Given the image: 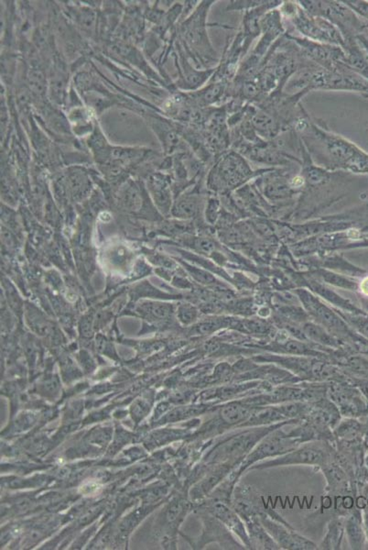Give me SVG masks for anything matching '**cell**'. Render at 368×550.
Returning a JSON list of instances; mask_svg holds the SVG:
<instances>
[{"label": "cell", "mask_w": 368, "mask_h": 550, "mask_svg": "<svg viewBox=\"0 0 368 550\" xmlns=\"http://www.w3.org/2000/svg\"><path fill=\"white\" fill-rule=\"evenodd\" d=\"M293 130L300 135L313 162L325 169L368 173V154L343 137L334 135L308 114Z\"/></svg>", "instance_id": "6da1fadb"}, {"label": "cell", "mask_w": 368, "mask_h": 550, "mask_svg": "<svg viewBox=\"0 0 368 550\" xmlns=\"http://www.w3.org/2000/svg\"><path fill=\"white\" fill-rule=\"evenodd\" d=\"M300 420H288L265 427L237 428L220 437L209 440L203 463L218 464L227 461H236L242 463L252 449L258 444L267 435L286 425L297 424Z\"/></svg>", "instance_id": "7a4b0ae2"}, {"label": "cell", "mask_w": 368, "mask_h": 550, "mask_svg": "<svg viewBox=\"0 0 368 550\" xmlns=\"http://www.w3.org/2000/svg\"><path fill=\"white\" fill-rule=\"evenodd\" d=\"M279 11L284 20L288 21V24L300 33L303 38L345 48V39L339 29L329 20L310 14L299 2H284Z\"/></svg>", "instance_id": "3957f363"}, {"label": "cell", "mask_w": 368, "mask_h": 550, "mask_svg": "<svg viewBox=\"0 0 368 550\" xmlns=\"http://www.w3.org/2000/svg\"><path fill=\"white\" fill-rule=\"evenodd\" d=\"M287 425L272 431V433L267 435L264 439H261L258 444L252 449L250 454L246 456L242 463L230 474V476L236 482H239L242 476L248 473L254 465L263 461L269 460V458L279 457V456L287 454V452L302 445L299 440L288 433Z\"/></svg>", "instance_id": "277c9868"}, {"label": "cell", "mask_w": 368, "mask_h": 550, "mask_svg": "<svg viewBox=\"0 0 368 550\" xmlns=\"http://www.w3.org/2000/svg\"><path fill=\"white\" fill-rule=\"evenodd\" d=\"M336 451L334 443L330 442H312L303 443L293 451L279 457L261 461L251 467L249 470H267L272 468L305 465L320 468ZM248 470V472H249Z\"/></svg>", "instance_id": "5b68a950"}, {"label": "cell", "mask_w": 368, "mask_h": 550, "mask_svg": "<svg viewBox=\"0 0 368 550\" xmlns=\"http://www.w3.org/2000/svg\"><path fill=\"white\" fill-rule=\"evenodd\" d=\"M310 14L324 18L339 29L343 39L355 38L366 29L367 21L343 1H298Z\"/></svg>", "instance_id": "8992f818"}, {"label": "cell", "mask_w": 368, "mask_h": 550, "mask_svg": "<svg viewBox=\"0 0 368 550\" xmlns=\"http://www.w3.org/2000/svg\"><path fill=\"white\" fill-rule=\"evenodd\" d=\"M258 407L246 403L244 399L220 404L214 411V418L203 425L201 435L205 439L211 440L237 430L248 420Z\"/></svg>", "instance_id": "52a82bcc"}, {"label": "cell", "mask_w": 368, "mask_h": 550, "mask_svg": "<svg viewBox=\"0 0 368 550\" xmlns=\"http://www.w3.org/2000/svg\"><path fill=\"white\" fill-rule=\"evenodd\" d=\"M215 1L201 3L198 8L191 14L190 19L184 23V35L188 44L199 57L202 65L208 66L218 65L219 59L217 51L210 42L206 26L210 8Z\"/></svg>", "instance_id": "ba28073f"}, {"label": "cell", "mask_w": 368, "mask_h": 550, "mask_svg": "<svg viewBox=\"0 0 368 550\" xmlns=\"http://www.w3.org/2000/svg\"><path fill=\"white\" fill-rule=\"evenodd\" d=\"M313 90L351 91L368 97V80L346 63L334 70L319 68L310 85V91Z\"/></svg>", "instance_id": "9c48e42d"}, {"label": "cell", "mask_w": 368, "mask_h": 550, "mask_svg": "<svg viewBox=\"0 0 368 550\" xmlns=\"http://www.w3.org/2000/svg\"><path fill=\"white\" fill-rule=\"evenodd\" d=\"M255 175L246 158L230 149L215 160L210 180L223 188L236 187Z\"/></svg>", "instance_id": "30bf717a"}, {"label": "cell", "mask_w": 368, "mask_h": 550, "mask_svg": "<svg viewBox=\"0 0 368 550\" xmlns=\"http://www.w3.org/2000/svg\"><path fill=\"white\" fill-rule=\"evenodd\" d=\"M231 504L239 513L243 521L252 518H260L267 515L274 520L282 523L286 525H291L286 519L265 502L263 497L255 492L251 486L237 483L233 492Z\"/></svg>", "instance_id": "8fae6325"}, {"label": "cell", "mask_w": 368, "mask_h": 550, "mask_svg": "<svg viewBox=\"0 0 368 550\" xmlns=\"http://www.w3.org/2000/svg\"><path fill=\"white\" fill-rule=\"evenodd\" d=\"M298 50L306 59L326 70H334L346 63V54L343 49L336 45L320 44L311 39L299 37L286 32Z\"/></svg>", "instance_id": "7c38bea8"}, {"label": "cell", "mask_w": 368, "mask_h": 550, "mask_svg": "<svg viewBox=\"0 0 368 550\" xmlns=\"http://www.w3.org/2000/svg\"><path fill=\"white\" fill-rule=\"evenodd\" d=\"M272 385L262 381L232 382L210 388L203 393L201 397L205 403L214 402L220 405L229 401L243 399L263 393L272 390Z\"/></svg>", "instance_id": "4fadbf2b"}, {"label": "cell", "mask_w": 368, "mask_h": 550, "mask_svg": "<svg viewBox=\"0 0 368 550\" xmlns=\"http://www.w3.org/2000/svg\"><path fill=\"white\" fill-rule=\"evenodd\" d=\"M258 519L281 549H318L317 544L295 530L293 525H286L267 515H261Z\"/></svg>", "instance_id": "5bb4252c"}, {"label": "cell", "mask_w": 368, "mask_h": 550, "mask_svg": "<svg viewBox=\"0 0 368 550\" xmlns=\"http://www.w3.org/2000/svg\"><path fill=\"white\" fill-rule=\"evenodd\" d=\"M201 506L205 507L222 524L226 525L228 530L232 532L240 542L246 546V549H250V541H249L245 522L234 509L231 503L217 499V498L208 497L205 502L202 503Z\"/></svg>", "instance_id": "9a60e30c"}, {"label": "cell", "mask_w": 368, "mask_h": 550, "mask_svg": "<svg viewBox=\"0 0 368 550\" xmlns=\"http://www.w3.org/2000/svg\"><path fill=\"white\" fill-rule=\"evenodd\" d=\"M202 518L205 530L201 537L199 546L203 548L210 543H217L222 549L243 550L246 546L239 539L211 513L202 506Z\"/></svg>", "instance_id": "2e32d148"}, {"label": "cell", "mask_w": 368, "mask_h": 550, "mask_svg": "<svg viewBox=\"0 0 368 550\" xmlns=\"http://www.w3.org/2000/svg\"><path fill=\"white\" fill-rule=\"evenodd\" d=\"M284 1H263L262 4L258 7L245 11L243 17L242 29L243 37H244V54L248 56L249 48L254 39L261 33V20L270 11L281 7Z\"/></svg>", "instance_id": "e0dca14e"}, {"label": "cell", "mask_w": 368, "mask_h": 550, "mask_svg": "<svg viewBox=\"0 0 368 550\" xmlns=\"http://www.w3.org/2000/svg\"><path fill=\"white\" fill-rule=\"evenodd\" d=\"M336 449L331 457L320 468L326 480L325 492L328 496L348 495L350 490V475L336 458Z\"/></svg>", "instance_id": "ac0fdd59"}, {"label": "cell", "mask_w": 368, "mask_h": 550, "mask_svg": "<svg viewBox=\"0 0 368 550\" xmlns=\"http://www.w3.org/2000/svg\"><path fill=\"white\" fill-rule=\"evenodd\" d=\"M240 464L241 463L236 461L209 464V469L205 473V478L194 490L193 497L197 500L208 498Z\"/></svg>", "instance_id": "d6986e66"}, {"label": "cell", "mask_w": 368, "mask_h": 550, "mask_svg": "<svg viewBox=\"0 0 368 550\" xmlns=\"http://www.w3.org/2000/svg\"><path fill=\"white\" fill-rule=\"evenodd\" d=\"M245 525L250 541V549L281 550L258 518L248 519L245 521Z\"/></svg>", "instance_id": "ffe728a7"}, {"label": "cell", "mask_w": 368, "mask_h": 550, "mask_svg": "<svg viewBox=\"0 0 368 550\" xmlns=\"http://www.w3.org/2000/svg\"><path fill=\"white\" fill-rule=\"evenodd\" d=\"M345 534V516H334L326 525V533L318 545V549L339 550Z\"/></svg>", "instance_id": "44dd1931"}, {"label": "cell", "mask_w": 368, "mask_h": 550, "mask_svg": "<svg viewBox=\"0 0 368 550\" xmlns=\"http://www.w3.org/2000/svg\"><path fill=\"white\" fill-rule=\"evenodd\" d=\"M288 421L278 411L275 406H258L253 414L240 428L265 427Z\"/></svg>", "instance_id": "7402d4cb"}, {"label": "cell", "mask_w": 368, "mask_h": 550, "mask_svg": "<svg viewBox=\"0 0 368 550\" xmlns=\"http://www.w3.org/2000/svg\"><path fill=\"white\" fill-rule=\"evenodd\" d=\"M275 407L286 420H305L312 409V405L300 401L281 404Z\"/></svg>", "instance_id": "603a6c76"}, {"label": "cell", "mask_w": 368, "mask_h": 550, "mask_svg": "<svg viewBox=\"0 0 368 550\" xmlns=\"http://www.w3.org/2000/svg\"><path fill=\"white\" fill-rule=\"evenodd\" d=\"M360 431V425L354 418L341 419L333 431L336 440H355Z\"/></svg>", "instance_id": "cb8c5ba5"}, {"label": "cell", "mask_w": 368, "mask_h": 550, "mask_svg": "<svg viewBox=\"0 0 368 550\" xmlns=\"http://www.w3.org/2000/svg\"><path fill=\"white\" fill-rule=\"evenodd\" d=\"M345 535L351 549H361L363 533H362L360 523L355 515H345Z\"/></svg>", "instance_id": "d4e9b609"}, {"label": "cell", "mask_w": 368, "mask_h": 550, "mask_svg": "<svg viewBox=\"0 0 368 550\" xmlns=\"http://www.w3.org/2000/svg\"><path fill=\"white\" fill-rule=\"evenodd\" d=\"M152 196H154L155 201L158 204L163 211H168L170 206V191L166 181L163 178L155 177L152 179L151 183Z\"/></svg>", "instance_id": "484cf974"}, {"label": "cell", "mask_w": 368, "mask_h": 550, "mask_svg": "<svg viewBox=\"0 0 368 550\" xmlns=\"http://www.w3.org/2000/svg\"><path fill=\"white\" fill-rule=\"evenodd\" d=\"M198 209V201L196 197L187 196L179 200L173 208V215L177 218H193Z\"/></svg>", "instance_id": "4316f807"}, {"label": "cell", "mask_w": 368, "mask_h": 550, "mask_svg": "<svg viewBox=\"0 0 368 550\" xmlns=\"http://www.w3.org/2000/svg\"><path fill=\"white\" fill-rule=\"evenodd\" d=\"M141 312L147 315L148 318L156 319V320H163L170 317L172 313V306L160 303H148L143 304L141 306Z\"/></svg>", "instance_id": "83f0119b"}, {"label": "cell", "mask_w": 368, "mask_h": 550, "mask_svg": "<svg viewBox=\"0 0 368 550\" xmlns=\"http://www.w3.org/2000/svg\"><path fill=\"white\" fill-rule=\"evenodd\" d=\"M122 204L125 208L129 211H138L141 206L142 196L141 191L135 184H132L124 190L122 194Z\"/></svg>", "instance_id": "f1b7e54d"}, {"label": "cell", "mask_w": 368, "mask_h": 550, "mask_svg": "<svg viewBox=\"0 0 368 550\" xmlns=\"http://www.w3.org/2000/svg\"><path fill=\"white\" fill-rule=\"evenodd\" d=\"M70 184H71V188L75 194H83L87 190V178L84 177V175H82L78 173L71 176Z\"/></svg>", "instance_id": "f546056e"}, {"label": "cell", "mask_w": 368, "mask_h": 550, "mask_svg": "<svg viewBox=\"0 0 368 550\" xmlns=\"http://www.w3.org/2000/svg\"><path fill=\"white\" fill-rule=\"evenodd\" d=\"M346 6L359 17L364 18L368 20V1H360V0H350V1H343Z\"/></svg>", "instance_id": "4dcf8cb0"}, {"label": "cell", "mask_w": 368, "mask_h": 550, "mask_svg": "<svg viewBox=\"0 0 368 550\" xmlns=\"http://www.w3.org/2000/svg\"><path fill=\"white\" fill-rule=\"evenodd\" d=\"M263 1H231L228 4L227 11H246L262 4Z\"/></svg>", "instance_id": "1f68e13d"}, {"label": "cell", "mask_w": 368, "mask_h": 550, "mask_svg": "<svg viewBox=\"0 0 368 550\" xmlns=\"http://www.w3.org/2000/svg\"><path fill=\"white\" fill-rule=\"evenodd\" d=\"M178 317L184 324H189L196 318V310L190 306H182L179 308Z\"/></svg>", "instance_id": "d6a6232c"}, {"label": "cell", "mask_w": 368, "mask_h": 550, "mask_svg": "<svg viewBox=\"0 0 368 550\" xmlns=\"http://www.w3.org/2000/svg\"><path fill=\"white\" fill-rule=\"evenodd\" d=\"M30 84L32 85V87H34L35 89L39 91L42 90V88H44V77H42L41 73H32V77H30Z\"/></svg>", "instance_id": "836d02e7"}, {"label": "cell", "mask_w": 368, "mask_h": 550, "mask_svg": "<svg viewBox=\"0 0 368 550\" xmlns=\"http://www.w3.org/2000/svg\"><path fill=\"white\" fill-rule=\"evenodd\" d=\"M196 246L199 248V250L205 252L211 251L212 249L215 248V245L208 239H199V241L196 242Z\"/></svg>", "instance_id": "e575fe53"}, {"label": "cell", "mask_w": 368, "mask_h": 550, "mask_svg": "<svg viewBox=\"0 0 368 550\" xmlns=\"http://www.w3.org/2000/svg\"><path fill=\"white\" fill-rule=\"evenodd\" d=\"M360 290L364 296H368V277L364 279L360 284Z\"/></svg>", "instance_id": "d590c367"}, {"label": "cell", "mask_w": 368, "mask_h": 550, "mask_svg": "<svg viewBox=\"0 0 368 550\" xmlns=\"http://www.w3.org/2000/svg\"><path fill=\"white\" fill-rule=\"evenodd\" d=\"M367 506H368V500H367Z\"/></svg>", "instance_id": "8d00e7d4"}]
</instances>
